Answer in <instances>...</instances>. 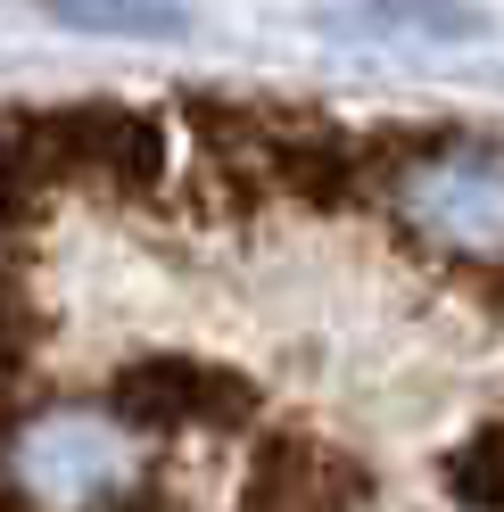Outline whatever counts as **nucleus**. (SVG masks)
Segmentation results:
<instances>
[{
  "instance_id": "1",
  "label": "nucleus",
  "mask_w": 504,
  "mask_h": 512,
  "mask_svg": "<svg viewBox=\"0 0 504 512\" xmlns=\"http://www.w3.org/2000/svg\"><path fill=\"white\" fill-rule=\"evenodd\" d=\"M405 215L430 240H463V248H504V149L488 141H455L422 157L414 174H397Z\"/></svg>"
},
{
  "instance_id": "2",
  "label": "nucleus",
  "mask_w": 504,
  "mask_h": 512,
  "mask_svg": "<svg viewBox=\"0 0 504 512\" xmlns=\"http://www.w3.org/2000/svg\"><path fill=\"white\" fill-rule=\"evenodd\" d=\"M50 9L75 25H149V9H133V0H50Z\"/></svg>"
}]
</instances>
